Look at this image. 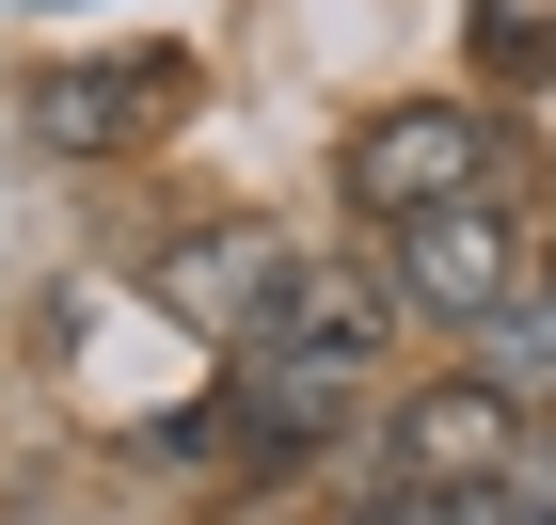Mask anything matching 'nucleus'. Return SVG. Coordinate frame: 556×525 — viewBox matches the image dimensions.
I'll list each match as a JSON object with an SVG mask.
<instances>
[{"mask_svg":"<svg viewBox=\"0 0 556 525\" xmlns=\"http://www.w3.org/2000/svg\"><path fill=\"white\" fill-rule=\"evenodd\" d=\"M462 33H477V64H493V80H556V0H477Z\"/></svg>","mask_w":556,"mask_h":525,"instance_id":"nucleus-8","label":"nucleus"},{"mask_svg":"<svg viewBox=\"0 0 556 525\" xmlns=\"http://www.w3.org/2000/svg\"><path fill=\"white\" fill-rule=\"evenodd\" d=\"M477 383H493V398H525V414H556V303H541V287H525V303L477 335Z\"/></svg>","mask_w":556,"mask_h":525,"instance_id":"nucleus-7","label":"nucleus"},{"mask_svg":"<svg viewBox=\"0 0 556 525\" xmlns=\"http://www.w3.org/2000/svg\"><path fill=\"white\" fill-rule=\"evenodd\" d=\"M175 96H191L175 64H96V80H80V64H48V80H33V128L64 143V160H112L128 128H160Z\"/></svg>","mask_w":556,"mask_h":525,"instance_id":"nucleus-6","label":"nucleus"},{"mask_svg":"<svg viewBox=\"0 0 556 525\" xmlns=\"http://www.w3.org/2000/svg\"><path fill=\"white\" fill-rule=\"evenodd\" d=\"M556 414H525V398H493L462 366V383H414L397 398V430H382V462H397V493H462V510H493V493H525V446H541Z\"/></svg>","mask_w":556,"mask_h":525,"instance_id":"nucleus-2","label":"nucleus"},{"mask_svg":"<svg viewBox=\"0 0 556 525\" xmlns=\"http://www.w3.org/2000/svg\"><path fill=\"white\" fill-rule=\"evenodd\" d=\"M541 303H556V239H541Z\"/></svg>","mask_w":556,"mask_h":525,"instance_id":"nucleus-10","label":"nucleus"},{"mask_svg":"<svg viewBox=\"0 0 556 525\" xmlns=\"http://www.w3.org/2000/svg\"><path fill=\"white\" fill-rule=\"evenodd\" d=\"M382 335H397V287L302 271L287 303H270V335L239 350V462H302V446H334L350 398H366V366H382Z\"/></svg>","mask_w":556,"mask_h":525,"instance_id":"nucleus-1","label":"nucleus"},{"mask_svg":"<svg viewBox=\"0 0 556 525\" xmlns=\"http://www.w3.org/2000/svg\"><path fill=\"white\" fill-rule=\"evenodd\" d=\"M350 525H509V493H493V510H462V493H366Z\"/></svg>","mask_w":556,"mask_h":525,"instance_id":"nucleus-9","label":"nucleus"},{"mask_svg":"<svg viewBox=\"0 0 556 525\" xmlns=\"http://www.w3.org/2000/svg\"><path fill=\"white\" fill-rule=\"evenodd\" d=\"M287 287H302V255L270 239V223H191V239L160 255V303L191 318V335H223V350H255Z\"/></svg>","mask_w":556,"mask_h":525,"instance_id":"nucleus-5","label":"nucleus"},{"mask_svg":"<svg viewBox=\"0 0 556 525\" xmlns=\"http://www.w3.org/2000/svg\"><path fill=\"white\" fill-rule=\"evenodd\" d=\"M493 191V128H477L462 96H397L350 128V208L366 223H429V208H477Z\"/></svg>","mask_w":556,"mask_h":525,"instance_id":"nucleus-4","label":"nucleus"},{"mask_svg":"<svg viewBox=\"0 0 556 525\" xmlns=\"http://www.w3.org/2000/svg\"><path fill=\"white\" fill-rule=\"evenodd\" d=\"M509 525H556V510H525V493H509Z\"/></svg>","mask_w":556,"mask_h":525,"instance_id":"nucleus-11","label":"nucleus"},{"mask_svg":"<svg viewBox=\"0 0 556 525\" xmlns=\"http://www.w3.org/2000/svg\"><path fill=\"white\" fill-rule=\"evenodd\" d=\"M525 287H541V239H525L493 191H477V208L397 223V318H429V335H493Z\"/></svg>","mask_w":556,"mask_h":525,"instance_id":"nucleus-3","label":"nucleus"}]
</instances>
